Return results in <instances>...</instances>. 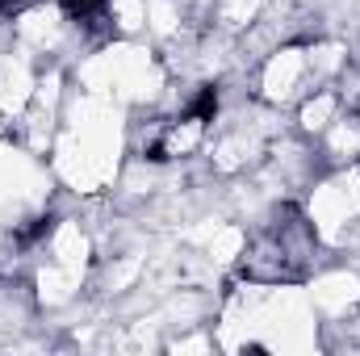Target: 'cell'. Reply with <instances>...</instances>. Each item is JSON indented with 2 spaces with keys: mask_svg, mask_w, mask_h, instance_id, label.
<instances>
[{
  "mask_svg": "<svg viewBox=\"0 0 360 356\" xmlns=\"http://www.w3.org/2000/svg\"><path fill=\"white\" fill-rule=\"evenodd\" d=\"M96 4H101V0H63V8H68V13H92Z\"/></svg>",
  "mask_w": 360,
  "mask_h": 356,
  "instance_id": "7a4b0ae2",
  "label": "cell"
},
{
  "mask_svg": "<svg viewBox=\"0 0 360 356\" xmlns=\"http://www.w3.org/2000/svg\"><path fill=\"white\" fill-rule=\"evenodd\" d=\"M214 109H218V92L205 89L197 96V105H193V117H214Z\"/></svg>",
  "mask_w": 360,
  "mask_h": 356,
  "instance_id": "6da1fadb",
  "label": "cell"
}]
</instances>
